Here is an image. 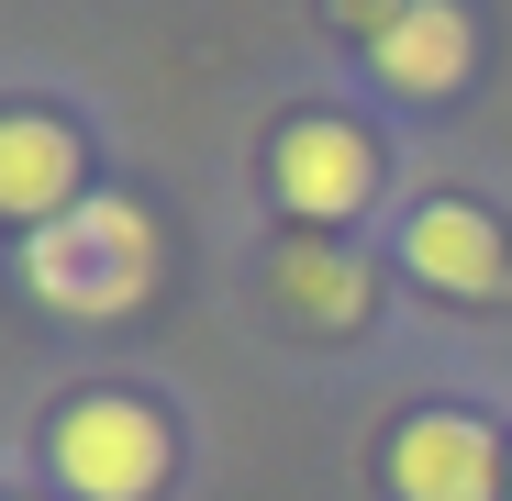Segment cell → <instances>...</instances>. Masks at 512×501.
<instances>
[{
    "instance_id": "1",
    "label": "cell",
    "mask_w": 512,
    "mask_h": 501,
    "mask_svg": "<svg viewBox=\"0 0 512 501\" xmlns=\"http://www.w3.org/2000/svg\"><path fill=\"white\" fill-rule=\"evenodd\" d=\"M23 279L45 312H78V323H123L145 290H156V223L112 190H90L78 212H56L34 245H23Z\"/></svg>"
},
{
    "instance_id": "2",
    "label": "cell",
    "mask_w": 512,
    "mask_h": 501,
    "mask_svg": "<svg viewBox=\"0 0 512 501\" xmlns=\"http://www.w3.org/2000/svg\"><path fill=\"white\" fill-rule=\"evenodd\" d=\"M56 479L78 501H145L167 479V424L145 401H67L56 412Z\"/></svg>"
},
{
    "instance_id": "3",
    "label": "cell",
    "mask_w": 512,
    "mask_h": 501,
    "mask_svg": "<svg viewBox=\"0 0 512 501\" xmlns=\"http://www.w3.org/2000/svg\"><path fill=\"white\" fill-rule=\"evenodd\" d=\"M268 179H279V201H290L301 223H346V212L379 190V156H368V134H357V123L301 112V123L279 134V156H268Z\"/></svg>"
},
{
    "instance_id": "4",
    "label": "cell",
    "mask_w": 512,
    "mask_h": 501,
    "mask_svg": "<svg viewBox=\"0 0 512 501\" xmlns=\"http://www.w3.org/2000/svg\"><path fill=\"white\" fill-rule=\"evenodd\" d=\"M401 257H412V279H435V290H457V301H501V290H512V245H501V223L468 212V201H423V212L401 223Z\"/></svg>"
},
{
    "instance_id": "5",
    "label": "cell",
    "mask_w": 512,
    "mask_h": 501,
    "mask_svg": "<svg viewBox=\"0 0 512 501\" xmlns=\"http://www.w3.org/2000/svg\"><path fill=\"white\" fill-rule=\"evenodd\" d=\"M390 490L401 501H501V446L468 424V412H423L390 446Z\"/></svg>"
},
{
    "instance_id": "6",
    "label": "cell",
    "mask_w": 512,
    "mask_h": 501,
    "mask_svg": "<svg viewBox=\"0 0 512 501\" xmlns=\"http://www.w3.org/2000/svg\"><path fill=\"white\" fill-rule=\"evenodd\" d=\"M468 12H457V0H401V23L368 45V67L390 78V90L401 101H446L457 90V78H468Z\"/></svg>"
},
{
    "instance_id": "7",
    "label": "cell",
    "mask_w": 512,
    "mask_h": 501,
    "mask_svg": "<svg viewBox=\"0 0 512 501\" xmlns=\"http://www.w3.org/2000/svg\"><path fill=\"white\" fill-rule=\"evenodd\" d=\"M0 212L12 223H56L78 212V134L45 112H0Z\"/></svg>"
},
{
    "instance_id": "8",
    "label": "cell",
    "mask_w": 512,
    "mask_h": 501,
    "mask_svg": "<svg viewBox=\"0 0 512 501\" xmlns=\"http://www.w3.org/2000/svg\"><path fill=\"white\" fill-rule=\"evenodd\" d=\"M279 301L312 312V323H334V334H357L368 323V268L334 257V245H290V257H279Z\"/></svg>"
}]
</instances>
